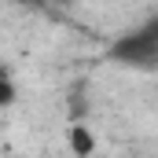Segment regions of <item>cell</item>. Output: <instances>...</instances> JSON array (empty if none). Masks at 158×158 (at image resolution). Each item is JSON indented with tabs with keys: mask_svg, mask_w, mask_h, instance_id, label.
<instances>
[{
	"mask_svg": "<svg viewBox=\"0 0 158 158\" xmlns=\"http://www.w3.org/2000/svg\"><path fill=\"white\" fill-rule=\"evenodd\" d=\"M114 55L125 63H151L158 55V30H143V33H132L114 44Z\"/></svg>",
	"mask_w": 158,
	"mask_h": 158,
	"instance_id": "cell-1",
	"label": "cell"
},
{
	"mask_svg": "<svg viewBox=\"0 0 158 158\" xmlns=\"http://www.w3.org/2000/svg\"><path fill=\"white\" fill-rule=\"evenodd\" d=\"M66 143H70V151L77 158H92V151H96V136H92L88 125H70L66 129Z\"/></svg>",
	"mask_w": 158,
	"mask_h": 158,
	"instance_id": "cell-2",
	"label": "cell"
},
{
	"mask_svg": "<svg viewBox=\"0 0 158 158\" xmlns=\"http://www.w3.org/2000/svg\"><path fill=\"white\" fill-rule=\"evenodd\" d=\"M11 99H15V85H11L7 77H0V107H7Z\"/></svg>",
	"mask_w": 158,
	"mask_h": 158,
	"instance_id": "cell-3",
	"label": "cell"
}]
</instances>
